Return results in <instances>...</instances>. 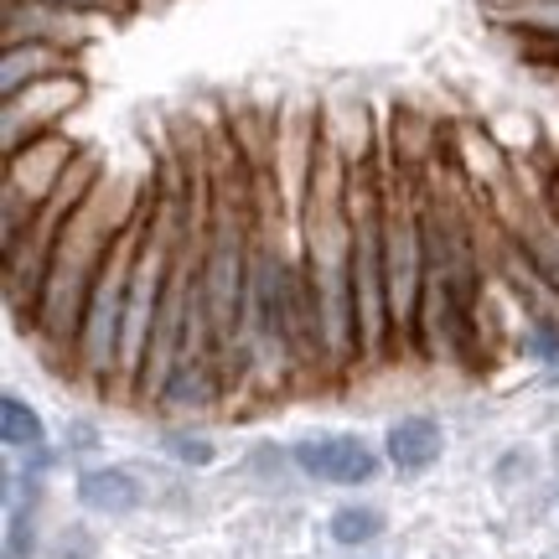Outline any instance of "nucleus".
<instances>
[{
  "mask_svg": "<svg viewBox=\"0 0 559 559\" xmlns=\"http://www.w3.org/2000/svg\"><path fill=\"white\" fill-rule=\"evenodd\" d=\"M83 99H88V83L83 73H58L47 83H32L11 99H0V151L11 156L32 140H47L68 130V115H79Z\"/></svg>",
  "mask_w": 559,
  "mask_h": 559,
  "instance_id": "423d86ee",
  "label": "nucleus"
},
{
  "mask_svg": "<svg viewBox=\"0 0 559 559\" xmlns=\"http://www.w3.org/2000/svg\"><path fill=\"white\" fill-rule=\"evenodd\" d=\"M166 451H171V461H181V466H213V461H218V445L207 436H192V430H171V436H166Z\"/></svg>",
  "mask_w": 559,
  "mask_h": 559,
  "instance_id": "f3484780",
  "label": "nucleus"
},
{
  "mask_svg": "<svg viewBox=\"0 0 559 559\" xmlns=\"http://www.w3.org/2000/svg\"><path fill=\"white\" fill-rule=\"evenodd\" d=\"M383 264H389L394 353H415L419 358V321H425V290H430V249H425L419 181L389 177V202H383Z\"/></svg>",
  "mask_w": 559,
  "mask_h": 559,
  "instance_id": "20e7f679",
  "label": "nucleus"
},
{
  "mask_svg": "<svg viewBox=\"0 0 559 559\" xmlns=\"http://www.w3.org/2000/svg\"><path fill=\"white\" fill-rule=\"evenodd\" d=\"M228 394V373L213 353H181L177 368L166 373L156 404L160 409H177V415H198V409H213V404Z\"/></svg>",
  "mask_w": 559,
  "mask_h": 559,
  "instance_id": "9d476101",
  "label": "nucleus"
},
{
  "mask_svg": "<svg viewBox=\"0 0 559 559\" xmlns=\"http://www.w3.org/2000/svg\"><path fill=\"white\" fill-rule=\"evenodd\" d=\"M326 528H332V544H342V549H368V544L383 539L389 519H383L373 502H342Z\"/></svg>",
  "mask_w": 559,
  "mask_h": 559,
  "instance_id": "2eb2a0df",
  "label": "nucleus"
},
{
  "mask_svg": "<svg viewBox=\"0 0 559 559\" xmlns=\"http://www.w3.org/2000/svg\"><path fill=\"white\" fill-rule=\"evenodd\" d=\"M555 508H559V492H555Z\"/></svg>",
  "mask_w": 559,
  "mask_h": 559,
  "instance_id": "412c9836",
  "label": "nucleus"
},
{
  "mask_svg": "<svg viewBox=\"0 0 559 559\" xmlns=\"http://www.w3.org/2000/svg\"><path fill=\"white\" fill-rule=\"evenodd\" d=\"M425 202V249H430V290H425V321H419V358L451 353L456 362H477L481 353V296H487V270H481V243L472 218L456 202L436 198L419 187Z\"/></svg>",
  "mask_w": 559,
  "mask_h": 559,
  "instance_id": "f03ea898",
  "label": "nucleus"
},
{
  "mask_svg": "<svg viewBox=\"0 0 559 559\" xmlns=\"http://www.w3.org/2000/svg\"><path fill=\"white\" fill-rule=\"evenodd\" d=\"M0 440H5L11 456H26V461L47 456V425H41L37 404H26L21 394H5L0 400Z\"/></svg>",
  "mask_w": 559,
  "mask_h": 559,
  "instance_id": "4468645a",
  "label": "nucleus"
},
{
  "mask_svg": "<svg viewBox=\"0 0 559 559\" xmlns=\"http://www.w3.org/2000/svg\"><path fill=\"white\" fill-rule=\"evenodd\" d=\"M88 37H94V16L62 11V5H47V0H5L0 41H52V47L83 52Z\"/></svg>",
  "mask_w": 559,
  "mask_h": 559,
  "instance_id": "1a4fd4ad",
  "label": "nucleus"
},
{
  "mask_svg": "<svg viewBox=\"0 0 559 559\" xmlns=\"http://www.w3.org/2000/svg\"><path fill=\"white\" fill-rule=\"evenodd\" d=\"M79 502L88 513H99V519H124V513H135L145 502V487L124 466H88L79 477Z\"/></svg>",
  "mask_w": 559,
  "mask_h": 559,
  "instance_id": "ddd939ff",
  "label": "nucleus"
},
{
  "mask_svg": "<svg viewBox=\"0 0 559 559\" xmlns=\"http://www.w3.org/2000/svg\"><path fill=\"white\" fill-rule=\"evenodd\" d=\"M58 73H79V52L52 47V41H0V99L58 79Z\"/></svg>",
  "mask_w": 559,
  "mask_h": 559,
  "instance_id": "9b49d317",
  "label": "nucleus"
},
{
  "mask_svg": "<svg viewBox=\"0 0 559 559\" xmlns=\"http://www.w3.org/2000/svg\"><path fill=\"white\" fill-rule=\"evenodd\" d=\"M440 456H445V430L430 415H400L383 436V461L400 477H425Z\"/></svg>",
  "mask_w": 559,
  "mask_h": 559,
  "instance_id": "f8f14e48",
  "label": "nucleus"
},
{
  "mask_svg": "<svg viewBox=\"0 0 559 559\" xmlns=\"http://www.w3.org/2000/svg\"><path fill=\"white\" fill-rule=\"evenodd\" d=\"M383 202H389V181L373 171V160L347 166V213H353V317H358L362 368L394 358L389 264H383Z\"/></svg>",
  "mask_w": 559,
  "mask_h": 559,
  "instance_id": "7ed1b4c3",
  "label": "nucleus"
},
{
  "mask_svg": "<svg viewBox=\"0 0 559 559\" xmlns=\"http://www.w3.org/2000/svg\"><path fill=\"white\" fill-rule=\"evenodd\" d=\"M290 466L300 477L326 481V487H368L383 472V451L368 445L362 436H306L290 445Z\"/></svg>",
  "mask_w": 559,
  "mask_h": 559,
  "instance_id": "6e6552de",
  "label": "nucleus"
},
{
  "mask_svg": "<svg viewBox=\"0 0 559 559\" xmlns=\"http://www.w3.org/2000/svg\"><path fill=\"white\" fill-rule=\"evenodd\" d=\"M140 207H145V198H130V192H120L115 181L104 177L94 187V198L83 202L79 213L68 218V228H62L52 270L41 280L32 337L41 342V353L52 362H68V373H73V347H79V326L83 311H88V296H94V280H99L115 239L140 218Z\"/></svg>",
  "mask_w": 559,
  "mask_h": 559,
  "instance_id": "f257e3e1",
  "label": "nucleus"
},
{
  "mask_svg": "<svg viewBox=\"0 0 559 559\" xmlns=\"http://www.w3.org/2000/svg\"><path fill=\"white\" fill-rule=\"evenodd\" d=\"M37 549V528H32V513H21V502L5 519V559H32Z\"/></svg>",
  "mask_w": 559,
  "mask_h": 559,
  "instance_id": "a211bd4d",
  "label": "nucleus"
},
{
  "mask_svg": "<svg viewBox=\"0 0 559 559\" xmlns=\"http://www.w3.org/2000/svg\"><path fill=\"white\" fill-rule=\"evenodd\" d=\"M47 5H62V11H79V16L104 21V16H120V11H130L135 0H47Z\"/></svg>",
  "mask_w": 559,
  "mask_h": 559,
  "instance_id": "6ab92c4d",
  "label": "nucleus"
},
{
  "mask_svg": "<svg viewBox=\"0 0 559 559\" xmlns=\"http://www.w3.org/2000/svg\"><path fill=\"white\" fill-rule=\"evenodd\" d=\"M151 202L140 207V218L124 228L109 260H104L99 280H94V296L83 311L79 326V347H73V373L94 389H120V337H124V296H130V275H135V254H140V228H145Z\"/></svg>",
  "mask_w": 559,
  "mask_h": 559,
  "instance_id": "39448f33",
  "label": "nucleus"
},
{
  "mask_svg": "<svg viewBox=\"0 0 559 559\" xmlns=\"http://www.w3.org/2000/svg\"><path fill=\"white\" fill-rule=\"evenodd\" d=\"M502 243L523 275L534 280V290L559 306V207L549 202H528L519 213L502 218Z\"/></svg>",
  "mask_w": 559,
  "mask_h": 559,
  "instance_id": "0eeeda50",
  "label": "nucleus"
},
{
  "mask_svg": "<svg viewBox=\"0 0 559 559\" xmlns=\"http://www.w3.org/2000/svg\"><path fill=\"white\" fill-rule=\"evenodd\" d=\"M549 383H559V362H555V368H549Z\"/></svg>",
  "mask_w": 559,
  "mask_h": 559,
  "instance_id": "aec40b11",
  "label": "nucleus"
},
{
  "mask_svg": "<svg viewBox=\"0 0 559 559\" xmlns=\"http://www.w3.org/2000/svg\"><path fill=\"white\" fill-rule=\"evenodd\" d=\"M523 353L544 368H555L559 362V317L555 311H534V317L523 321Z\"/></svg>",
  "mask_w": 559,
  "mask_h": 559,
  "instance_id": "dca6fc26",
  "label": "nucleus"
}]
</instances>
